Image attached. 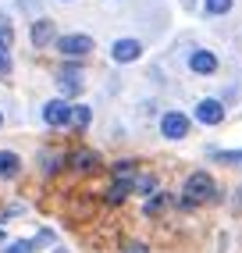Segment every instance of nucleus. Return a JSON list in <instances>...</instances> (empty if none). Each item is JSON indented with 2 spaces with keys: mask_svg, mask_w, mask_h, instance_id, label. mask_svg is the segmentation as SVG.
<instances>
[{
  "mask_svg": "<svg viewBox=\"0 0 242 253\" xmlns=\"http://www.w3.org/2000/svg\"><path fill=\"white\" fill-rule=\"evenodd\" d=\"M4 253H36V243H32V239H18V243H11Z\"/></svg>",
  "mask_w": 242,
  "mask_h": 253,
  "instance_id": "18",
  "label": "nucleus"
},
{
  "mask_svg": "<svg viewBox=\"0 0 242 253\" xmlns=\"http://www.w3.org/2000/svg\"><path fill=\"white\" fill-rule=\"evenodd\" d=\"M185 200H193V204H214L217 200V185H214V178L206 175V171H193L189 175V182H185Z\"/></svg>",
  "mask_w": 242,
  "mask_h": 253,
  "instance_id": "1",
  "label": "nucleus"
},
{
  "mask_svg": "<svg viewBox=\"0 0 242 253\" xmlns=\"http://www.w3.org/2000/svg\"><path fill=\"white\" fill-rule=\"evenodd\" d=\"M161 132H164V139H185L189 136V118L182 111H167L161 118Z\"/></svg>",
  "mask_w": 242,
  "mask_h": 253,
  "instance_id": "4",
  "label": "nucleus"
},
{
  "mask_svg": "<svg viewBox=\"0 0 242 253\" xmlns=\"http://www.w3.org/2000/svg\"><path fill=\"white\" fill-rule=\"evenodd\" d=\"M68 164H72L75 171H93V168L100 164V157L93 154V150H75V154L68 157Z\"/></svg>",
  "mask_w": 242,
  "mask_h": 253,
  "instance_id": "11",
  "label": "nucleus"
},
{
  "mask_svg": "<svg viewBox=\"0 0 242 253\" xmlns=\"http://www.w3.org/2000/svg\"><path fill=\"white\" fill-rule=\"evenodd\" d=\"M0 125H4V114H0Z\"/></svg>",
  "mask_w": 242,
  "mask_h": 253,
  "instance_id": "25",
  "label": "nucleus"
},
{
  "mask_svg": "<svg viewBox=\"0 0 242 253\" xmlns=\"http://www.w3.org/2000/svg\"><path fill=\"white\" fill-rule=\"evenodd\" d=\"M214 157L221 161V164H242V150H214Z\"/></svg>",
  "mask_w": 242,
  "mask_h": 253,
  "instance_id": "17",
  "label": "nucleus"
},
{
  "mask_svg": "<svg viewBox=\"0 0 242 253\" xmlns=\"http://www.w3.org/2000/svg\"><path fill=\"white\" fill-rule=\"evenodd\" d=\"M0 243H4V228H0Z\"/></svg>",
  "mask_w": 242,
  "mask_h": 253,
  "instance_id": "24",
  "label": "nucleus"
},
{
  "mask_svg": "<svg viewBox=\"0 0 242 253\" xmlns=\"http://www.w3.org/2000/svg\"><path fill=\"white\" fill-rule=\"evenodd\" d=\"M72 107H75V104H68L64 96L50 100V104H43V122H46L50 128H64V125H72Z\"/></svg>",
  "mask_w": 242,
  "mask_h": 253,
  "instance_id": "2",
  "label": "nucleus"
},
{
  "mask_svg": "<svg viewBox=\"0 0 242 253\" xmlns=\"http://www.w3.org/2000/svg\"><path fill=\"white\" fill-rule=\"evenodd\" d=\"M57 50L64 57H85V54H93V40L85 32H68V36L57 40Z\"/></svg>",
  "mask_w": 242,
  "mask_h": 253,
  "instance_id": "3",
  "label": "nucleus"
},
{
  "mask_svg": "<svg viewBox=\"0 0 242 253\" xmlns=\"http://www.w3.org/2000/svg\"><path fill=\"white\" fill-rule=\"evenodd\" d=\"M132 193V182L125 178H114L111 182V189H107V204H125V196Z\"/></svg>",
  "mask_w": 242,
  "mask_h": 253,
  "instance_id": "12",
  "label": "nucleus"
},
{
  "mask_svg": "<svg viewBox=\"0 0 242 253\" xmlns=\"http://www.w3.org/2000/svg\"><path fill=\"white\" fill-rule=\"evenodd\" d=\"M22 171V157L14 150H0V178H14Z\"/></svg>",
  "mask_w": 242,
  "mask_h": 253,
  "instance_id": "9",
  "label": "nucleus"
},
{
  "mask_svg": "<svg viewBox=\"0 0 242 253\" xmlns=\"http://www.w3.org/2000/svg\"><path fill=\"white\" fill-rule=\"evenodd\" d=\"M57 89H61V96H75L82 89V72L79 68H64L57 75Z\"/></svg>",
  "mask_w": 242,
  "mask_h": 253,
  "instance_id": "8",
  "label": "nucleus"
},
{
  "mask_svg": "<svg viewBox=\"0 0 242 253\" xmlns=\"http://www.w3.org/2000/svg\"><path fill=\"white\" fill-rule=\"evenodd\" d=\"M50 40H54V22H50V18L32 22V46H46Z\"/></svg>",
  "mask_w": 242,
  "mask_h": 253,
  "instance_id": "10",
  "label": "nucleus"
},
{
  "mask_svg": "<svg viewBox=\"0 0 242 253\" xmlns=\"http://www.w3.org/2000/svg\"><path fill=\"white\" fill-rule=\"evenodd\" d=\"M114 178L132 182V178H135V161H118V164H114Z\"/></svg>",
  "mask_w": 242,
  "mask_h": 253,
  "instance_id": "15",
  "label": "nucleus"
},
{
  "mask_svg": "<svg viewBox=\"0 0 242 253\" xmlns=\"http://www.w3.org/2000/svg\"><path fill=\"white\" fill-rule=\"evenodd\" d=\"M125 253H146L143 243H125Z\"/></svg>",
  "mask_w": 242,
  "mask_h": 253,
  "instance_id": "22",
  "label": "nucleus"
},
{
  "mask_svg": "<svg viewBox=\"0 0 242 253\" xmlns=\"http://www.w3.org/2000/svg\"><path fill=\"white\" fill-rule=\"evenodd\" d=\"M89 122H93V111L85 107V104H75V107H72V125L82 132V128H89Z\"/></svg>",
  "mask_w": 242,
  "mask_h": 253,
  "instance_id": "14",
  "label": "nucleus"
},
{
  "mask_svg": "<svg viewBox=\"0 0 242 253\" xmlns=\"http://www.w3.org/2000/svg\"><path fill=\"white\" fill-rule=\"evenodd\" d=\"M0 43H7V46L14 43V29H11V22L4 18V14H0Z\"/></svg>",
  "mask_w": 242,
  "mask_h": 253,
  "instance_id": "20",
  "label": "nucleus"
},
{
  "mask_svg": "<svg viewBox=\"0 0 242 253\" xmlns=\"http://www.w3.org/2000/svg\"><path fill=\"white\" fill-rule=\"evenodd\" d=\"M235 204H239V207H242V189H239V200H235Z\"/></svg>",
  "mask_w": 242,
  "mask_h": 253,
  "instance_id": "23",
  "label": "nucleus"
},
{
  "mask_svg": "<svg viewBox=\"0 0 242 253\" xmlns=\"http://www.w3.org/2000/svg\"><path fill=\"white\" fill-rule=\"evenodd\" d=\"M111 57H114L118 64H132V61L143 57V43H139V40H118V43L111 46Z\"/></svg>",
  "mask_w": 242,
  "mask_h": 253,
  "instance_id": "5",
  "label": "nucleus"
},
{
  "mask_svg": "<svg viewBox=\"0 0 242 253\" xmlns=\"http://www.w3.org/2000/svg\"><path fill=\"white\" fill-rule=\"evenodd\" d=\"M132 193H139V196L157 193V178H153V175H135L132 178Z\"/></svg>",
  "mask_w": 242,
  "mask_h": 253,
  "instance_id": "13",
  "label": "nucleus"
},
{
  "mask_svg": "<svg viewBox=\"0 0 242 253\" xmlns=\"http://www.w3.org/2000/svg\"><path fill=\"white\" fill-rule=\"evenodd\" d=\"M232 11V0H206V14H224Z\"/></svg>",
  "mask_w": 242,
  "mask_h": 253,
  "instance_id": "19",
  "label": "nucleus"
},
{
  "mask_svg": "<svg viewBox=\"0 0 242 253\" xmlns=\"http://www.w3.org/2000/svg\"><path fill=\"white\" fill-rule=\"evenodd\" d=\"M7 43H0V75H11V54H7Z\"/></svg>",
  "mask_w": 242,
  "mask_h": 253,
  "instance_id": "21",
  "label": "nucleus"
},
{
  "mask_svg": "<svg viewBox=\"0 0 242 253\" xmlns=\"http://www.w3.org/2000/svg\"><path fill=\"white\" fill-rule=\"evenodd\" d=\"M196 118L203 125H221V118H224L221 100H200V104H196Z\"/></svg>",
  "mask_w": 242,
  "mask_h": 253,
  "instance_id": "6",
  "label": "nucleus"
},
{
  "mask_svg": "<svg viewBox=\"0 0 242 253\" xmlns=\"http://www.w3.org/2000/svg\"><path fill=\"white\" fill-rule=\"evenodd\" d=\"M164 207H167V193H157V196H150V200H146V207H143V211L153 217V214H161Z\"/></svg>",
  "mask_w": 242,
  "mask_h": 253,
  "instance_id": "16",
  "label": "nucleus"
},
{
  "mask_svg": "<svg viewBox=\"0 0 242 253\" xmlns=\"http://www.w3.org/2000/svg\"><path fill=\"white\" fill-rule=\"evenodd\" d=\"M189 68H193L196 75H210V72H217V57L210 54V50H193V57H189Z\"/></svg>",
  "mask_w": 242,
  "mask_h": 253,
  "instance_id": "7",
  "label": "nucleus"
}]
</instances>
